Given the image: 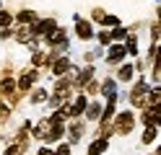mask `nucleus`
Returning a JSON list of instances; mask_svg holds the SVG:
<instances>
[{
    "mask_svg": "<svg viewBox=\"0 0 161 155\" xmlns=\"http://www.w3.org/2000/svg\"><path fill=\"white\" fill-rule=\"evenodd\" d=\"M130 75H133V67L130 65H125L122 70H119V80H130Z\"/></svg>",
    "mask_w": 161,
    "mask_h": 155,
    "instance_id": "11",
    "label": "nucleus"
},
{
    "mask_svg": "<svg viewBox=\"0 0 161 155\" xmlns=\"http://www.w3.org/2000/svg\"><path fill=\"white\" fill-rule=\"evenodd\" d=\"M44 98H47V93H44V90H36L31 101H34V103H39V101H44Z\"/></svg>",
    "mask_w": 161,
    "mask_h": 155,
    "instance_id": "18",
    "label": "nucleus"
},
{
    "mask_svg": "<svg viewBox=\"0 0 161 155\" xmlns=\"http://www.w3.org/2000/svg\"><path fill=\"white\" fill-rule=\"evenodd\" d=\"M44 62H47V54H42V52L34 54V65H44Z\"/></svg>",
    "mask_w": 161,
    "mask_h": 155,
    "instance_id": "17",
    "label": "nucleus"
},
{
    "mask_svg": "<svg viewBox=\"0 0 161 155\" xmlns=\"http://www.w3.org/2000/svg\"><path fill=\"white\" fill-rule=\"evenodd\" d=\"M18 21H24V23H31V21H34V13H31V10H21V13H18Z\"/></svg>",
    "mask_w": 161,
    "mask_h": 155,
    "instance_id": "8",
    "label": "nucleus"
},
{
    "mask_svg": "<svg viewBox=\"0 0 161 155\" xmlns=\"http://www.w3.org/2000/svg\"><path fill=\"white\" fill-rule=\"evenodd\" d=\"M11 23V13H5V10H0V26H8Z\"/></svg>",
    "mask_w": 161,
    "mask_h": 155,
    "instance_id": "15",
    "label": "nucleus"
},
{
    "mask_svg": "<svg viewBox=\"0 0 161 155\" xmlns=\"http://www.w3.org/2000/svg\"><path fill=\"white\" fill-rule=\"evenodd\" d=\"M117 119H119V121H117V132H122V134H127L130 129H133V114H130V111H125V114H119Z\"/></svg>",
    "mask_w": 161,
    "mask_h": 155,
    "instance_id": "1",
    "label": "nucleus"
},
{
    "mask_svg": "<svg viewBox=\"0 0 161 155\" xmlns=\"http://www.w3.org/2000/svg\"><path fill=\"white\" fill-rule=\"evenodd\" d=\"M99 41H102V44H109L112 39H109V34H99Z\"/></svg>",
    "mask_w": 161,
    "mask_h": 155,
    "instance_id": "20",
    "label": "nucleus"
},
{
    "mask_svg": "<svg viewBox=\"0 0 161 155\" xmlns=\"http://www.w3.org/2000/svg\"><path fill=\"white\" fill-rule=\"evenodd\" d=\"M3 90H13V80H3Z\"/></svg>",
    "mask_w": 161,
    "mask_h": 155,
    "instance_id": "19",
    "label": "nucleus"
},
{
    "mask_svg": "<svg viewBox=\"0 0 161 155\" xmlns=\"http://www.w3.org/2000/svg\"><path fill=\"white\" fill-rule=\"evenodd\" d=\"M99 114H102V106H99V103H94V106H88V119H96Z\"/></svg>",
    "mask_w": 161,
    "mask_h": 155,
    "instance_id": "10",
    "label": "nucleus"
},
{
    "mask_svg": "<svg viewBox=\"0 0 161 155\" xmlns=\"http://www.w3.org/2000/svg\"><path fill=\"white\" fill-rule=\"evenodd\" d=\"M36 78H39L36 70H29V72H24V78H21V83H18V85H21V88H31V83H34Z\"/></svg>",
    "mask_w": 161,
    "mask_h": 155,
    "instance_id": "5",
    "label": "nucleus"
},
{
    "mask_svg": "<svg viewBox=\"0 0 161 155\" xmlns=\"http://www.w3.org/2000/svg\"><path fill=\"white\" fill-rule=\"evenodd\" d=\"M68 67H70V59H68V57H60V59L52 62V72H55V75H63Z\"/></svg>",
    "mask_w": 161,
    "mask_h": 155,
    "instance_id": "3",
    "label": "nucleus"
},
{
    "mask_svg": "<svg viewBox=\"0 0 161 155\" xmlns=\"http://www.w3.org/2000/svg\"><path fill=\"white\" fill-rule=\"evenodd\" d=\"M104 93H107V96H114V80H107L104 83Z\"/></svg>",
    "mask_w": 161,
    "mask_h": 155,
    "instance_id": "13",
    "label": "nucleus"
},
{
    "mask_svg": "<svg viewBox=\"0 0 161 155\" xmlns=\"http://www.w3.org/2000/svg\"><path fill=\"white\" fill-rule=\"evenodd\" d=\"M125 36H127V34H125V28H119V26L112 31V34H109V39H125Z\"/></svg>",
    "mask_w": 161,
    "mask_h": 155,
    "instance_id": "12",
    "label": "nucleus"
},
{
    "mask_svg": "<svg viewBox=\"0 0 161 155\" xmlns=\"http://www.w3.org/2000/svg\"><path fill=\"white\" fill-rule=\"evenodd\" d=\"M153 140H156V127H148L143 134V142H153Z\"/></svg>",
    "mask_w": 161,
    "mask_h": 155,
    "instance_id": "9",
    "label": "nucleus"
},
{
    "mask_svg": "<svg viewBox=\"0 0 161 155\" xmlns=\"http://www.w3.org/2000/svg\"><path fill=\"white\" fill-rule=\"evenodd\" d=\"M39 155H55V152H52V150H47V147H44V150H39Z\"/></svg>",
    "mask_w": 161,
    "mask_h": 155,
    "instance_id": "22",
    "label": "nucleus"
},
{
    "mask_svg": "<svg viewBox=\"0 0 161 155\" xmlns=\"http://www.w3.org/2000/svg\"><path fill=\"white\" fill-rule=\"evenodd\" d=\"M127 52H130V54H135V52H138V44H135V39H133V36L127 39Z\"/></svg>",
    "mask_w": 161,
    "mask_h": 155,
    "instance_id": "16",
    "label": "nucleus"
},
{
    "mask_svg": "<svg viewBox=\"0 0 161 155\" xmlns=\"http://www.w3.org/2000/svg\"><path fill=\"white\" fill-rule=\"evenodd\" d=\"M75 31H78V36H80V39H91V23L80 21L78 16H75Z\"/></svg>",
    "mask_w": 161,
    "mask_h": 155,
    "instance_id": "2",
    "label": "nucleus"
},
{
    "mask_svg": "<svg viewBox=\"0 0 161 155\" xmlns=\"http://www.w3.org/2000/svg\"><path fill=\"white\" fill-rule=\"evenodd\" d=\"M68 152H70V150H68V145H63V147H57L55 155H68Z\"/></svg>",
    "mask_w": 161,
    "mask_h": 155,
    "instance_id": "21",
    "label": "nucleus"
},
{
    "mask_svg": "<svg viewBox=\"0 0 161 155\" xmlns=\"http://www.w3.org/2000/svg\"><path fill=\"white\" fill-rule=\"evenodd\" d=\"M107 150V140H96L91 147H88V155H99V152H104Z\"/></svg>",
    "mask_w": 161,
    "mask_h": 155,
    "instance_id": "7",
    "label": "nucleus"
},
{
    "mask_svg": "<svg viewBox=\"0 0 161 155\" xmlns=\"http://www.w3.org/2000/svg\"><path fill=\"white\" fill-rule=\"evenodd\" d=\"M125 57V47H112V49H109V62H119V59H122Z\"/></svg>",
    "mask_w": 161,
    "mask_h": 155,
    "instance_id": "6",
    "label": "nucleus"
},
{
    "mask_svg": "<svg viewBox=\"0 0 161 155\" xmlns=\"http://www.w3.org/2000/svg\"><path fill=\"white\" fill-rule=\"evenodd\" d=\"M55 31V21H42L34 26V34H52Z\"/></svg>",
    "mask_w": 161,
    "mask_h": 155,
    "instance_id": "4",
    "label": "nucleus"
},
{
    "mask_svg": "<svg viewBox=\"0 0 161 155\" xmlns=\"http://www.w3.org/2000/svg\"><path fill=\"white\" fill-rule=\"evenodd\" d=\"M102 21H104L107 26H117V23H119V21H117V16H102Z\"/></svg>",
    "mask_w": 161,
    "mask_h": 155,
    "instance_id": "14",
    "label": "nucleus"
}]
</instances>
